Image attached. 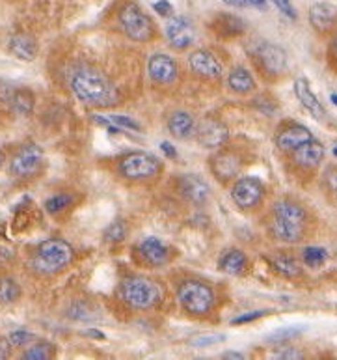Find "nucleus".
Here are the masks:
<instances>
[{
    "label": "nucleus",
    "instance_id": "nucleus-1",
    "mask_svg": "<svg viewBox=\"0 0 337 360\" xmlns=\"http://www.w3.org/2000/svg\"><path fill=\"white\" fill-rule=\"evenodd\" d=\"M71 91L73 96L88 107L110 108L118 107L121 101L118 88L101 71L91 68H81L71 75Z\"/></svg>",
    "mask_w": 337,
    "mask_h": 360
},
{
    "label": "nucleus",
    "instance_id": "nucleus-2",
    "mask_svg": "<svg viewBox=\"0 0 337 360\" xmlns=\"http://www.w3.org/2000/svg\"><path fill=\"white\" fill-rule=\"evenodd\" d=\"M248 58L252 62L253 70L263 81L278 82L282 81L287 71H289V58L282 45L267 41V39H257L246 49Z\"/></svg>",
    "mask_w": 337,
    "mask_h": 360
},
{
    "label": "nucleus",
    "instance_id": "nucleus-3",
    "mask_svg": "<svg viewBox=\"0 0 337 360\" xmlns=\"http://www.w3.org/2000/svg\"><path fill=\"white\" fill-rule=\"evenodd\" d=\"M176 297L179 307L190 317H209L218 302L213 285L199 278H183L177 282Z\"/></svg>",
    "mask_w": 337,
    "mask_h": 360
},
{
    "label": "nucleus",
    "instance_id": "nucleus-4",
    "mask_svg": "<svg viewBox=\"0 0 337 360\" xmlns=\"http://www.w3.org/2000/svg\"><path fill=\"white\" fill-rule=\"evenodd\" d=\"M118 297L134 312H151L162 301L161 285L144 274L125 276L118 285Z\"/></svg>",
    "mask_w": 337,
    "mask_h": 360
},
{
    "label": "nucleus",
    "instance_id": "nucleus-5",
    "mask_svg": "<svg viewBox=\"0 0 337 360\" xmlns=\"http://www.w3.org/2000/svg\"><path fill=\"white\" fill-rule=\"evenodd\" d=\"M116 170L119 178L125 181L147 185L161 179L164 165L159 157L147 151H128L116 161Z\"/></svg>",
    "mask_w": 337,
    "mask_h": 360
},
{
    "label": "nucleus",
    "instance_id": "nucleus-6",
    "mask_svg": "<svg viewBox=\"0 0 337 360\" xmlns=\"http://www.w3.org/2000/svg\"><path fill=\"white\" fill-rule=\"evenodd\" d=\"M118 22L124 34L134 44H151L159 38L157 22L147 15V11L134 0H125L118 10Z\"/></svg>",
    "mask_w": 337,
    "mask_h": 360
},
{
    "label": "nucleus",
    "instance_id": "nucleus-7",
    "mask_svg": "<svg viewBox=\"0 0 337 360\" xmlns=\"http://www.w3.org/2000/svg\"><path fill=\"white\" fill-rule=\"evenodd\" d=\"M73 258H75V250L70 243L60 237L45 239L39 243L34 252L32 269L43 276H54V274L67 269Z\"/></svg>",
    "mask_w": 337,
    "mask_h": 360
},
{
    "label": "nucleus",
    "instance_id": "nucleus-8",
    "mask_svg": "<svg viewBox=\"0 0 337 360\" xmlns=\"http://www.w3.org/2000/svg\"><path fill=\"white\" fill-rule=\"evenodd\" d=\"M324 155H326V150H324L322 142L311 139L310 142L296 148L293 153L285 155L287 157V170L298 181H311L321 170Z\"/></svg>",
    "mask_w": 337,
    "mask_h": 360
},
{
    "label": "nucleus",
    "instance_id": "nucleus-9",
    "mask_svg": "<svg viewBox=\"0 0 337 360\" xmlns=\"http://www.w3.org/2000/svg\"><path fill=\"white\" fill-rule=\"evenodd\" d=\"M267 200V187L259 178L239 176L231 183V202L242 213H253L261 210Z\"/></svg>",
    "mask_w": 337,
    "mask_h": 360
},
{
    "label": "nucleus",
    "instance_id": "nucleus-10",
    "mask_svg": "<svg viewBox=\"0 0 337 360\" xmlns=\"http://www.w3.org/2000/svg\"><path fill=\"white\" fill-rule=\"evenodd\" d=\"M268 215L274 217V219H279V221L289 222V224L305 228L310 231H313V228L317 226L313 211L302 200L295 198V196H282V198L276 200Z\"/></svg>",
    "mask_w": 337,
    "mask_h": 360
},
{
    "label": "nucleus",
    "instance_id": "nucleus-11",
    "mask_svg": "<svg viewBox=\"0 0 337 360\" xmlns=\"http://www.w3.org/2000/svg\"><path fill=\"white\" fill-rule=\"evenodd\" d=\"M242 167H244V159L239 151L231 148H218L209 157L211 174L222 185H230L235 181L241 176Z\"/></svg>",
    "mask_w": 337,
    "mask_h": 360
},
{
    "label": "nucleus",
    "instance_id": "nucleus-12",
    "mask_svg": "<svg viewBox=\"0 0 337 360\" xmlns=\"http://www.w3.org/2000/svg\"><path fill=\"white\" fill-rule=\"evenodd\" d=\"M45 165V153L38 144L22 146L15 151V155L10 161V176L15 179H32L41 172Z\"/></svg>",
    "mask_w": 337,
    "mask_h": 360
},
{
    "label": "nucleus",
    "instance_id": "nucleus-13",
    "mask_svg": "<svg viewBox=\"0 0 337 360\" xmlns=\"http://www.w3.org/2000/svg\"><path fill=\"white\" fill-rule=\"evenodd\" d=\"M188 68L199 81L218 82L224 77V64L222 60L209 51V49H196L188 56Z\"/></svg>",
    "mask_w": 337,
    "mask_h": 360
},
{
    "label": "nucleus",
    "instance_id": "nucleus-14",
    "mask_svg": "<svg viewBox=\"0 0 337 360\" xmlns=\"http://www.w3.org/2000/svg\"><path fill=\"white\" fill-rule=\"evenodd\" d=\"M311 139H315L305 125L298 124L295 120H287L278 125V129L274 133V144L276 150L284 155H289L296 148H300L305 142H310Z\"/></svg>",
    "mask_w": 337,
    "mask_h": 360
},
{
    "label": "nucleus",
    "instance_id": "nucleus-15",
    "mask_svg": "<svg viewBox=\"0 0 337 360\" xmlns=\"http://www.w3.org/2000/svg\"><path fill=\"white\" fill-rule=\"evenodd\" d=\"M168 45L177 53H185L196 44V28L192 21L185 15L168 17L166 27H164Z\"/></svg>",
    "mask_w": 337,
    "mask_h": 360
},
{
    "label": "nucleus",
    "instance_id": "nucleus-16",
    "mask_svg": "<svg viewBox=\"0 0 337 360\" xmlns=\"http://www.w3.org/2000/svg\"><path fill=\"white\" fill-rule=\"evenodd\" d=\"M176 191L185 202L196 205H205L211 198L209 183L205 181L201 176L196 174H183L176 179Z\"/></svg>",
    "mask_w": 337,
    "mask_h": 360
},
{
    "label": "nucleus",
    "instance_id": "nucleus-17",
    "mask_svg": "<svg viewBox=\"0 0 337 360\" xmlns=\"http://www.w3.org/2000/svg\"><path fill=\"white\" fill-rule=\"evenodd\" d=\"M308 21L317 36L332 38L337 32V6L330 2H315L308 11Z\"/></svg>",
    "mask_w": 337,
    "mask_h": 360
},
{
    "label": "nucleus",
    "instance_id": "nucleus-18",
    "mask_svg": "<svg viewBox=\"0 0 337 360\" xmlns=\"http://www.w3.org/2000/svg\"><path fill=\"white\" fill-rule=\"evenodd\" d=\"M147 75L157 86H171L179 79V65L168 54L155 53L147 60Z\"/></svg>",
    "mask_w": 337,
    "mask_h": 360
},
{
    "label": "nucleus",
    "instance_id": "nucleus-19",
    "mask_svg": "<svg viewBox=\"0 0 337 360\" xmlns=\"http://www.w3.org/2000/svg\"><path fill=\"white\" fill-rule=\"evenodd\" d=\"M194 139L198 140L199 146H204L207 150H218V148H224L227 144L230 129L220 120L205 118L201 122H198V125H196Z\"/></svg>",
    "mask_w": 337,
    "mask_h": 360
},
{
    "label": "nucleus",
    "instance_id": "nucleus-20",
    "mask_svg": "<svg viewBox=\"0 0 337 360\" xmlns=\"http://www.w3.org/2000/svg\"><path fill=\"white\" fill-rule=\"evenodd\" d=\"M265 228H267V233L272 237L274 241L284 243V245H300V243L308 241L311 233H313V231L305 230V228L279 221V219H274L270 215L265 221Z\"/></svg>",
    "mask_w": 337,
    "mask_h": 360
},
{
    "label": "nucleus",
    "instance_id": "nucleus-21",
    "mask_svg": "<svg viewBox=\"0 0 337 360\" xmlns=\"http://www.w3.org/2000/svg\"><path fill=\"white\" fill-rule=\"evenodd\" d=\"M295 96L298 103L305 108V112L311 114L313 118L322 122L326 118V110L322 107V103L319 101V97L315 96V91L311 90L310 81L305 77H298L295 81Z\"/></svg>",
    "mask_w": 337,
    "mask_h": 360
},
{
    "label": "nucleus",
    "instance_id": "nucleus-22",
    "mask_svg": "<svg viewBox=\"0 0 337 360\" xmlns=\"http://www.w3.org/2000/svg\"><path fill=\"white\" fill-rule=\"evenodd\" d=\"M211 32H214L216 36L224 39H233L239 38L244 34V28H246V22L242 21L241 17L233 15V13H225V11H220L213 17L211 21Z\"/></svg>",
    "mask_w": 337,
    "mask_h": 360
},
{
    "label": "nucleus",
    "instance_id": "nucleus-23",
    "mask_svg": "<svg viewBox=\"0 0 337 360\" xmlns=\"http://www.w3.org/2000/svg\"><path fill=\"white\" fill-rule=\"evenodd\" d=\"M138 252L151 267H162L170 262V248L159 237H145L138 245Z\"/></svg>",
    "mask_w": 337,
    "mask_h": 360
},
{
    "label": "nucleus",
    "instance_id": "nucleus-24",
    "mask_svg": "<svg viewBox=\"0 0 337 360\" xmlns=\"http://www.w3.org/2000/svg\"><path fill=\"white\" fill-rule=\"evenodd\" d=\"M218 269L225 274H231V276H242L250 269V259L241 248H227L220 254Z\"/></svg>",
    "mask_w": 337,
    "mask_h": 360
},
{
    "label": "nucleus",
    "instance_id": "nucleus-25",
    "mask_svg": "<svg viewBox=\"0 0 337 360\" xmlns=\"http://www.w3.org/2000/svg\"><path fill=\"white\" fill-rule=\"evenodd\" d=\"M168 131L171 135L179 140H188L192 139L194 133H196V118L192 114L187 112V110H173V112L168 114Z\"/></svg>",
    "mask_w": 337,
    "mask_h": 360
},
{
    "label": "nucleus",
    "instance_id": "nucleus-26",
    "mask_svg": "<svg viewBox=\"0 0 337 360\" xmlns=\"http://www.w3.org/2000/svg\"><path fill=\"white\" fill-rule=\"evenodd\" d=\"M227 88L237 96H250L257 88V82L253 79V73L244 65H235L233 70L227 73Z\"/></svg>",
    "mask_w": 337,
    "mask_h": 360
},
{
    "label": "nucleus",
    "instance_id": "nucleus-27",
    "mask_svg": "<svg viewBox=\"0 0 337 360\" xmlns=\"http://www.w3.org/2000/svg\"><path fill=\"white\" fill-rule=\"evenodd\" d=\"M268 262H270V267H272L274 273L279 274L282 278L298 280L304 276V264L295 256H291V254L279 252L272 256Z\"/></svg>",
    "mask_w": 337,
    "mask_h": 360
},
{
    "label": "nucleus",
    "instance_id": "nucleus-28",
    "mask_svg": "<svg viewBox=\"0 0 337 360\" xmlns=\"http://www.w3.org/2000/svg\"><path fill=\"white\" fill-rule=\"evenodd\" d=\"M10 53L22 62H32L38 56V41L28 34H15L8 44Z\"/></svg>",
    "mask_w": 337,
    "mask_h": 360
},
{
    "label": "nucleus",
    "instance_id": "nucleus-29",
    "mask_svg": "<svg viewBox=\"0 0 337 360\" xmlns=\"http://www.w3.org/2000/svg\"><path fill=\"white\" fill-rule=\"evenodd\" d=\"M36 105V97L28 88H15L11 94V99L8 103V107L19 116H30Z\"/></svg>",
    "mask_w": 337,
    "mask_h": 360
},
{
    "label": "nucleus",
    "instance_id": "nucleus-30",
    "mask_svg": "<svg viewBox=\"0 0 337 360\" xmlns=\"http://www.w3.org/2000/svg\"><path fill=\"white\" fill-rule=\"evenodd\" d=\"M319 187H321L324 198L330 204L337 205V165H328L321 174L319 179Z\"/></svg>",
    "mask_w": 337,
    "mask_h": 360
},
{
    "label": "nucleus",
    "instance_id": "nucleus-31",
    "mask_svg": "<svg viewBox=\"0 0 337 360\" xmlns=\"http://www.w3.org/2000/svg\"><path fill=\"white\" fill-rule=\"evenodd\" d=\"M21 285L17 284V280L10 278V276H4L0 278V304H13L21 299Z\"/></svg>",
    "mask_w": 337,
    "mask_h": 360
},
{
    "label": "nucleus",
    "instance_id": "nucleus-32",
    "mask_svg": "<svg viewBox=\"0 0 337 360\" xmlns=\"http://www.w3.org/2000/svg\"><path fill=\"white\" fill-rule=\"evenodd\" d=\"M56 355V347H54L51 342H38V344H32L28 347L25 353H22V359L27 360H48V359H54Z\"/></svg>",
    "mask_w": 337,
    "mask_h": 360
},
{
    "label": "nucleus",
    "instance_id": "nucleus-33",
    "mask_svg": "<svg viewBox=\"0 0 337 360\" xmlns=\"http://www.w3.org/2000/svg\"><path fill=\"white\" fill-rule=\"evenodd\" d=\"M328 252L321 247H308L302 250V264L310 269H321L326 264Z\"/></svg>",
    "mask_w": 337,
    "mask_h": 360
},
{
    "label": "nucleus",
    "instance_id": "nucleus-34",
    "mask_svg": "<svg viewBox=\"0 0 337 360\" xmlns=\"http://www.w3.org/2000/svg\"><path fill=\"white\" fill-rule=\"evenodd\" d=\"M73 205V196L67 193H58L53 194L51 198L45 200V210L51 215H60V213H64Z\"/></svg>",
    "mask_w": 337,
    "mask_h": 360
},
{
    "label": "nucleus",
    "instance_id": "nucleus-35",
    "mask_svg": "<svg viewBox=\"0 0 337 360\" xmlns=\"http://www.w3.org/2000/svg\"><path fill=\"white\" fill-rule=\"evenodd\" d=\"M128 236V226L124 221H116L112 224H108V228L105 230V239L110 243H121L125 241Z\"/></svg>",
    "mask_w": 337,
    "mask_h": 360
},
{
    "label": "nucleus",
    "instance_id": "nucleus-36",
    "mask_svg": "<svg viewBox=\"0 0 337 360\" xmlns=\"http://www.w3.org/2000/svg\"><path fill=\"white\" fill-rule=\"evenodd\" d=\"M8 340H10L11 347H27V345H30L34 340H36V336H34L30 330L19 328V330H13V333L8 336Z\"/></svg>",
    "mask_w": 337,
    "mask_h": 360
},
{
    "label": "nucleus",
    "instance_id": "nucleus-37",
    "mask_svg": "<svg viewBox=\"0 0 337 360\" xmlns=\"http://www.w3.org/2000/svg\"><path fill=\"white\" fill-rule=\"evenodd\" d=\"M302 333H304V328L302 327L279 328V330H276L274 334H270V336H268V340H270V342H278V344H285V342H289V340L296 338V336H300Z\"/></svg>",
    "mask_w": 337,
    "mask_h": 360
},
{
    "label": "nucleus",
    "instance_id": "nucleus-38",
    "mask_svg": "<svg viewBox=\"0 0 337 360\" xmlns=\"http://www.w3.org/2000/svg\"><path fill=\"white\" fill-rule=\"evenodd\" d=\"M107 120L112 125H116L118 129L124 131V133L125 131H142L138 122L133 118H128V116H114V114H110V116H107Z\"/></svg>",
    "mask_w": 337,
    "mask_h": 360
},
{
    "label": "nucleus",
    "instance_id": "nucleus-39",
    "mask_svg": "<svg viewBox=\"0 0 337 360\" xmlns=\"http://www.w3.org/2000/svg\"><path fill=\"white\" fill-rule=\"evenodd\" d=\"M227 336L225 334H205V336H198L196 340H192V347H198V349H205V347H211L214 344H222L225 342Z\"/></svg>",
    "mask_w": 337,
    "mask_h": 360
},
{
    "label": "nucleus",
    "instance_id": "nucleus-40",
    "mask_svg": "<svg viewBox=\"0 0 337 360\" xmlns=\"http://www.w3.org/2000/svg\"><path fill=\"white\" fill-rule=\"evenodd\" d=\"M233 8H253V10H267V0H224Z\"/></svg>",
    "mask_w": 337,
    "mask_h": 360
},
{
    "label": "nucleus",
    "instance_id": "nucleus-41",
    "mask_svg": "<svg viewBox=\"0 0 337 360\" xmlns=\"http://www.w3.org/2000/svg\"><path fill=\"white\" fill-rule=\"evenodd\" d=\"M326 60L328 65H330V70L333 73H337V32L333 34L330 41H328V49H326Z\"/></svg>",
    "mask_w": 337,
    "mask_h": 360
},
{
    "label": "nucleus",
    "instance_id": "nucleus-42",
    "mask_svg": "<svg viewBox=\"0 0 337 360\" xmlns=\"http://www.w3.org/2000/svg\"><path fill=\"white\" fill-rule=\"evenodd\" d=\"M272 4L278 8L282 13H284L285 17H289L291 21H296V17H298V13H296V8L293 6V2L291 0H272Z\"/></svg>",
    "mask_w": 337,
    "mask_h": 360
},
{
    "label": "nucleus",
    "instance_id": "nucleus-43",
    "mask_svg": "<svg viewBox=\"0 0 337 360\" xmlns=\"http://www.w3.org/2000/svg\"><path fill=\"white\" fill-rule=\"evenodd\" d=\"M153 10H155L157 15H161V17L173 15V6H171L168 0H157L155 4H153Z\"/></svg>",
    "mask_w": 337,
    "mask_h": 360
},
{
    "label": "nucleus",
    "instance_id": "nucleus-44",
    "mask_svg": "<svg viewBox=\"0 0 337 360\" xmlns=\"http://www.w3.org/2000/svg\"><path fill=\"white\" fill-rule=\"evenodd\" d=\"M267 310H257V312H248V314H244V316H239V317H235V319H233V325H241V323H250V321H253V319H259V317H263V316H267Z\"/></svg>",
    "mask_w": 337,
    "mask_h": 360
},
{
    "label": "nucleus",
    "instance_id": "nucleus-45",
    "mask_svg": "<svg viewBox=\"0 0 337 360\" xmlns=\"http://www.w3.org/2000/svg\"><path fill=\"white\" fill-rule=\"evenodd\" d=\"M274 356L276 359H302L304 356V353L298 349H293V347H287V349H279L274 353Z\"/></svg>",
    "mask_w": 337,
    "mask_h": 360
},
{
    "label": "nucleus",
    "instance_id": "nucleus-46",
    "mask_svg": "<svg viewBox=\"0 0 337 360\" xmlns=\"http://www.w3.org/2000/svg\"><path fill=\"white\" fill-rule=\"evenodd\" d=\"M11 353V344L8 338H0V359H6L10 356Z\"/></svg>",
    "mask_w": 337,
    "mask_h": 360
},
{
    "label": "nucleus",
    "instance_id": "nucleus-47",
    "mask_svg": "<svg viewBox=\"0 0 337 360\" xmlns=\"http://www.w3.org/2000/svg\"><path fill=\"white\" fill-rule=\"evenodd\" d=\"M161 148H162V151H164V153H166V155L170 157V159H176V157H177L176 148H173V146H171V144H168V142H162Z\"/></svg>",
    "mask_w": 337,
    "mask_h": 360
},
{
    "label": "nucleus",
    "instance_id": "nucleus-48",
    "mask_svg": "<svg viewBox=\"0 0 337 360\" xmlns=\"http://www.w3.org/2000/svg\"><path fill=\"white\" fill-rule=\"evenodd\" d=\"M222 356H225V359H244V355H242V353H237V351H227V353H224Z\"/></svg>",
    "mask_w": 337,
    "mask_h": 360
},
{
    "label": "nucleus",
    "instance_id": "nucleus-49",
    "mask_svg": "<svg viewBox=\"0 0 337 360\" xmlns=\"http://www.w3.org/2000/svg\"><path fill=\"white\" fill-rule=\"evenodd\" d=\"M6 162V155H4V151L0 150V168H2V165Z\"/></svg>",
    "mask_w": 337,
    "mask_h": 360
},
{
    "label": "nucleus",
    "instance_id": "nucleus-50",
    "mask_svg": "<svg viewBox=\"0 0 337 360\" xmlns=\"http://www.w3.org/2000/svg\"><path fill=\"white\" fill-rule=\"evenodd\" d=\"M332 101L337 105V94H333V96H332Z\"/></svg>",
    "mask_w": 337,
    "mask_h": 360
},
{
    "label": "nucleus",
    "instance_id": "nucleus-51",
    "mask_svg": "<svg viewBox=\"0 0 337 360\" xmlns=\"http://www.w3.org/2000/svg\"><path fill=\"white\" fill-rule=\"evenodd\" d=\"M333 153H336V155H337V146H336V150H333Z\"/></svg>",
    "mask_w": 337,
    "mask_h": 360
}]
</instances>
